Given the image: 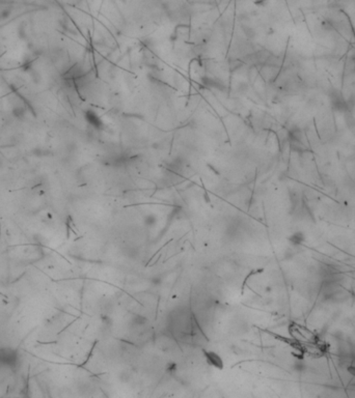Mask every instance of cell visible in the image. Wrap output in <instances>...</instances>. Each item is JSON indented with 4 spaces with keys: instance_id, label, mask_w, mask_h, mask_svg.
Segmentation results:
<instances>
[{
    "instance_id": "cell-7",
    "label": "cell",
    "mask_w": 355,
    "mask_h": 398,
    "mask_svg": "<svg viewBox=\"0 0 355 398\" xmlns=\"http://www.w3.org/2000/svg\"><path fill=\"white\" fill-rule=\"evenodd\" d=\"M161 281H162L161 278H159V277H155V278H153V279H152V283H153V284H156V285H157V284H160V282H161Z\"/></svg>"
},
{
    "instance_id": "cell-4",
    "label": "cell",
    "mask_w": 355,
    "mask_h": 398,
    "mask_svg": "<svg viewBox=\"0 0 355 398\" xmlns=\"http://www.w3.org/2000/svg\"><path fill=\"white\" fill-rule=\"evenodd\" d=\"M145 223L146 226L152 227L157 223V218L155 217V215H148L145 218Z\"/></svg>"
},
{
    "instance_id": "cell-6",
    "label": "cell",
    "mask_w": 355,
    "mask_h": 398,
    "mask_svg": "<svg viewBox=\"0 0 355 398\" xmlns=\"http://www.w3.org/2000/svg\"><path fill=\"white\" fill-rule=\"evenodd\" d=\"M102 321H103L104 324L107 325L108 327H110V325H112V319L110 318L109 316H102Z\"/></svg>"
},
{
    "instance_id": "cell-5",
    "label": "cell",
    "mask_w": 355,
    "mask_h": 398,
    "mask_svg": "<svg viewBox=\"0 0 355 398\" xmlns=\"http://www.w3.org/2000/svg\"><path fill=\"white\" fill-rule=\"evenodd\" d=\"M146 321H148V319H146L145 316L140 315V314H136V315L134 316V322H135V325H146Z\"/></svg>"
},
{
    "instance_id": "cell-2",
    "label": "cell",
    "mask_w": 355,
    "mask_h": 398,
    "mask_svg": "<svg viewBox=\"0 0 355 398\" xmlns=\"http://www.w3.org/2000/svg\"><path fill=\"white\" fill-rule=\"evenodd\" d=\"M85 117H86V119L91 126H94L96 129H101V128L103 127V122H102V120L100 119V117L99 116H97L94 112H91V111H88Z\"/></svg>"
},
{
    "instance_id": "cell-3",
    "label": "cell",
    "mask_w": 355,
    "mask_h": 398,
    "mask_svg": "<svg viewBox=\"0 0 355 398\" xmlns=\"http://www.w3.org/2000/svg\"><path fill=\"white\" fill-rule=\"evenodd\" d=\"M289 242L294 246H297V245H300L301 243L304 242V234L301 232H295L293 233L292 235L289 238Z\"/></svg>"
},
{
    "instance_id": "cell-1",
    "label": "cell",
    "mask_w": 355,
    "mask_h": 398,
    "mask_svg": "<svg viewBox=\"0 0 355 398\" xmlns=\"http://www.w3.org/2000/svg\"><path fill=\"white\" fill-rule=\"evenodd\" d=\"M204 356L206 358V360L208 362V364L217 369H222L223 368V361L222 359L219 357V355H217L214 352H211V350H204Z\"/></svg>"
}]
</instances>
